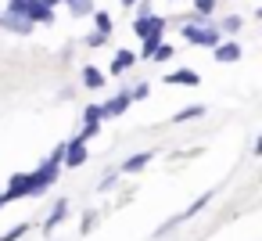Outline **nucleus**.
Here are the masks:
<instances>
[{"label": "nucleus", "mask_w": 262, "mask_h": 241, "mask_svg": "<svg viewBox=\"0 0 262 241\" xmlns=\"http://www.w3.org/2000/svg\"><path fill=\"white\" fill-rule=\"evenodd\" d=\"M108 40H112V33H90V36H86V40H83V44H86V47H90V51H97V47H104V44H108Z\"/></svg>", "instance_id": "5701e85b"}, {"label": "nucleus", "mask_w": 262, "mask_h": 241, "mask_svg": "<svg viewBox=\"0 0 262 241\" xmlns=\"http://www.w3.org/2000/svg\"><path fill=\"white\" fill-rule=\"evenodd\" d=\"M0 29H8V33H33L36 26L26 18V15H15V11H4L0 15Z\"/></svg>", "instance_id": "1a4fd4ad"}, {"label": "nucleus", "mask_w": 262, "mask_h": 241, "mask_svg": "<svg viewBox=\"0 0 262 241\" xmlns=\"http://www.w3.org/2000/svg\"><path fill=\"white\" fill-rule=\"evenodd\" d=\"M198 115H205V105H187V108H180V112L172 115V123H190V119H198Z\"/></svg>", "instance_id": "f3484780"}, {"label": "nucleus", "mask_w": 262, "mask_h": 241, "mask_svg": "<svg viewBox=\"0 0 262 241\" xmlns=\"http://www.w3.org/2000/svg\"><path fill=\"white\" fill-rule=\"evenodd\" d=\"M119 4H122V8H133V4H137V0H119Z\"/></svg>", "instance_id": "c756f323"}, {"label": "nucleus", "mask_w": 262, "mask_h": 241, "mask_svg": "<svg viewBox=\"0 0 262 241\" xmlns=\"http://www.w3.org/2000/svg\"><path fill=\"white\" fill-rule=\"evenodd\" d=\"M90 18H94V29L97 33H112V15L108 11H90Z\"/></svg>", "instance_id": "6ab92c4d"}, {"label": "nucleus", "mask_w": 262, "mask_h": 241, "mask_svg": "<svg viewBox=\"0 0 262 241\" xmlns=\"http://www.w3.org/2000/svg\"><path fill=\"white\" fill-rule=\"evenodd\" d=\"M69 4V11L76 15V18H86L90 11H94V0H65Z\"/></svg>", "instance_id": "a211bd4d"}, {"label": "nucleus", "mask_w": 262, "mask_h": 241, "mask_svg": "<svg viewBox=\"0 0 262 241\" xmlns=\"http://www.w3.org/2000/svg\"><path fill=\"white\" fill-rule=\"evenodd\" d=\"M22 15H26L33 26H51V22H54V8H47L43 0H26V4H22Z\"/></svg>", "instance_id": "20e7f679"}, {"label": "nucleus", "mask_w": 262, "mask_h": 241, "mask_svg": "<svg viewBox=\"0 0 262 241\" xmlns=\"http://www.w3.org/2000/svg\"><path fill=\"white\" fill-rule=\"evenodd\" d=\"M212 54H215V62H223V65H233V62H241V44L223 36V40L212 47Z\"/></svg>", "instance_id": "6e6552de"}, {"label": "nucleus", "mask_w": 262, "mask_h": 241, "mask_svg": "<svg viewBox=\"0 0 262 241\" xmlns=\"http://www.w3.org/2000/svg\"><path fill=\"white\" fill-rule=\"evenodd\" d=\"M137 62H140V58H137V51H129V47H119L104 76H126V72H129V69H133Z\"/></svg>", "instance_id": "39448f33"}, {"label": "nucleus", "mask_w": 262, "mask_h": 241, "mask_svg": "<svg viewBox=\"0 0 262 241\" xmlns=\"http://www.w3.org/2000/svg\"><path fill=\"white\" fill-rule=\"evenodd\" d=\"M43 4H47V8H58V4H65V0H43Z\"/></svg>", "instance_id": "c85d7f7f"}, {"label": "nucleus", "mask_w": 262, "mask_h": 241, "mask_svg": "<svg viewBox=\"0 0 262 241\" xmlns=\"http://www.w3.org/2000/svg\"><path fill=\"white\" fill-rule=\"evenodd\" d=\"M104 79H108V76H104L101 69H94V65H86V69H83V83H86L90 90H101V87H104Z\"/></svg>", "instance_id": "2eb2a0df"}, {"label": "nucleus", "mask_w": 262, "mask_h": 241, "mask_svg": "<svg viewBox=\"0 0 262 241\" xmlns=\"http://www.w3.org/2000/svg\"><path fill=\"white\" fill-rule=\"evenodd\" d=\"M101 123H104L101 105H90V108L83 112V130H79V137H83V140H94V137L101 133Z\"/></svg>", "instance_id": "423d86ee"}, {"label": "nucleus", "mask_w": 262, "mask_h": 241, "mask_svg": "<svg viewBox=\"0 0 262 241\" xmlns=\"http://www.w3.org/2000/svg\"><path fill=\"white\" fill-rule=\"evenodd\" d=\"M47 158H51V162H61V158H65V140H61V144H58V148H54Z\"/></svg>", "instance_id": "cd10ccee"}, {"label": "nucleus", "mask_w": 262, "mask_h": 241, "mask_svg": "<svg viewBox=\"0 0 262 241\" xmlns=\"http://www.w3.org/2000/svg\"><path fill=\"white\" fill-rule=\"evenodd\" d=\"M241 26H244L241 15H226V18L219 22V33H223V36H233V33H241Z\"/></svg>", "instance_id": "dca6fc26"}, {"label": "nucleus", "mask_w": 262, "mask_h": 241, "mask_svg": "<svg viewBox=\"0 0 262 241\" xmlns=\"http://www.w3.org/2000/svg\"><path fill=\"white\" fill-rule=\"evenodd\" d=\"M58 176H61V162H51V158H43L36 173H15V176L8 180V191H0V209H8V205L18 202V198H36V194H43Z\"/></svg>", "instance_id": "f257e3e1"}, {"label": "nucleus", "mask_w": 262, "mask_h": 241, "mask_svg": "<svg viewBox=\"0 0 262 241\" xmlns=\"http://www.w3.org/2000/svg\"><path fill=\"white\" fill-rule=\"evenodd\" d=\"M162 79H165L169 87H198V83H201V76H198L194 69H176V72H165Z\"/></svg>", "instance_id": "9b49d317"}, {"label": "nucleus", "mask_w": 262, "mask_h": 241, "mask_svg": "<svg viewBox=\"0 0 262 241\" xmlns=\"http://www.w3.org/2000/svg\"><path fill=\"white\" fill-rule=\"evenodd\" d=\"M172 54H176V47H172V44H158V47L151 51V58H147V62H169Z\"/></svg>", "instance_id": "4be33fe9"}, {"label": "nucleus", "mask_w": 262, "mask_h": 241, "mask_svg": "<svg viewBox=\"0 0 262 241\" xmlns=\"http://www.w3.org/2000/svg\"><path fill=\"white\" fill-rule=\"evenodd\" d=\"M29 230H33V223H18V227H11L8 234H0V241H22Z\"/></svg>", "instance_id": "412c9836"}, {"label": "nucleus", "mask_w": 262, "mask_h": 241, "mask_svg": "<svg viewBox=\"0 0 262 241\" xmlns=\"http://www.w3.org/2000/svg\"><path fill=\"white\" fill-rule=\"evenodd\" d=\"M165 29V18H158V15H147V18H133V33L144 40V36H151V33H162Z\"/></svg>", "instance_id": "9d476101"}, {"label": "nucleus", "mask_w": 262, "mask_h": 241, "mask_svg": "<svg viewBox=\"0 0 262 241\" xmlns=\"http://www.w3.org/2000/svg\"><path fill=\"white\" fill-rule=\"evenodd\" d=\"M208 202H212V191H205L201 198H194V205H187V209H183L180 216H172V219H176V223H183V219H190V216H198V212H201V209H205Z\"/></svg>", "instance_id": "4468645a"}, {"label": "nucleus", "mask_w": 262, "mask_h": 241, "mask_svg": "<svg viewBox=\"0 0 262 241\" xmlns=\"http://www.w3.org/2000/svg\"><path fill=\"white\" fill-rule=\"evenodd\" d=\"M90 140H83V137H76V140H65V158H61V166H69V169H79L86 158H90V148H86Z\"/></svg>", "instance_id": "7ed1b4c3"}, {"label": "nucleus", "mask_w": 262, "mask_h": 241, "mask_svg": "<svg viewBox=\"0 0 262 241\" xmlns=\"http://www.w3.org/2000/svg\"><path fill=\"white\" fill-rule=\"evenodd\" d=\"M129 105H133V97H129V90H119L115 97H108V101L101 105V115H104V119H119V115H122V112H126Z\"/></svg>", "instance_id": "0eeeda50"}, {"label": "nucleus", "mask_w": 262, "mask_h": 241, "mask_svg": "<svg viewBox=\"0 0 262 241\" xmlns=\"http://www.w3.org/2000/svg\"><path fill=\"white\" fill-rule=\"evenodd\" d=\"M215 4H219V0H194V15L198 18H212L215 15Z\"/></svg>", "instance_id": "aec40b11"}, {"label": "nucleus", "mask_w": 262, "mask_h": 241, "mask_svg": "<svg viewBox=\"0 0 262 241\" xmlns=\"http://www.w3.org/2000/svg\"><path fill=\"white\" fill-rule=\"evenodd\" d=\"M119 176H122V173H119V169H108V173H104V180H101V184H97V187H101V191H112V187H115V180H119Z\"/></svg>", "instance_id": "393cba45"}, {"label": "nucleus", "mask_w": 262, "mask_h": 241, "mask_svg": "<svg viewBox=\"0 0 262 241\" xmlns=\"http://www.w3.org/2000/svg\"><path fill=\"white\" fill-rule=\"evenodd\" d=\"M69 212H72V209H69V198H61V202H54V209H51V216L43 219V230H47V234H51V230H58V227H61V223L69 219Z\"/></svg>", "instance_id": "ddd939ff"}, {"label": "nucleus", "mask_w": 262, "mask_h": 241, "mask_svg": "<svg viewBox=\"0 0 262 241\" xmlns=\"http://www.w3.org/2000/svg\"><path fill=\"white\" fill-rule=\"evenodd\" d=\"M155 158V151H137V155H129L122 166H119V173L122 176H133V173H140V169H147V162Z\"/></svg>", "instance_id": "f8f14e48"}, {"label": "nucleus", "mask_w": 262, "mask_h": 241, "mask_svg": "<svg viewBox=\"0 0 262 241\" xmlns=\"http://www.w3.org/2000/svg\"><path fill=\"white\" fill-rule=\"evenodd\" d=\"M183 40L190 44V47H215L219 40H223V33L215 29V26H205V18H194L190 26H183Z\"/></svg>", "instance_id": "f03ea898"}, {"label": "nucleus", "mask_w": 262, "mask_h": 241, "mask_svg": "<svg viewBox=\"0 0 262 241\" xmlns=\"http://www.w3.org/2000/svg\"><path fill=\"white\" fill-rule=\"evenodd\" d=\"M147 15H155V4H151V0H144V4H137V18H147Z\"/></svg>", "instance_id": "bb28decb"}, {"label": "nucleus", "mask_w": 262, "mask_h": 241, "mask_svg": "<svg viewBox=\"0 0 262 241\" xmlns=\"http://www.w3.org/2000/svg\"><path fill=\"white\" fill-rule=\"evenodd\" d=\"M147 94H151V83H137V87H129V97H133V101H144Z\"/></svg>", "instance_id": "b1692460"}, {"label": "nucleus", "mask_w": 262, "mask_h": 241, "mask_svg": "<svg viewBox=\"0 0 262 241\" xmlns=\"http://www.w3.org/2000/svg\"><path fill=\"white\" fill-rule=\"evenodd\" d=\"M97 223V212H83V219H79V230L83 234H90V227Z\"/></svg>", "instance_id": "a878e982"}]
</instances>
